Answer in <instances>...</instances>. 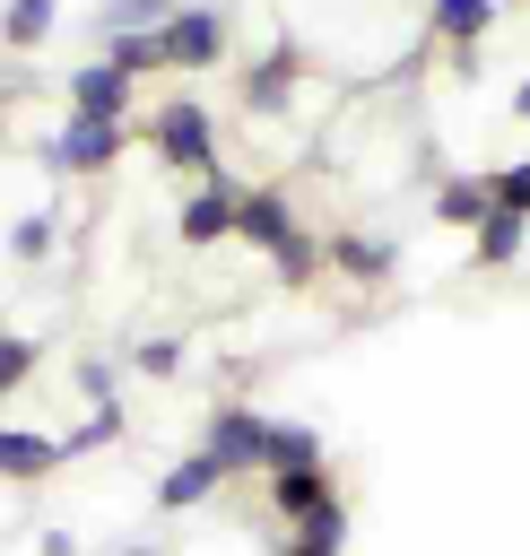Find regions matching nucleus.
Masks as SVG:
<instances>
[{
    "label": "nucleus",
    "instance_id": "nucleus-1",
    "mask_svg": "<svg viewBox=\"0 0 530 556\" xmlns=\"http://www.w3.org/2000/svg\"><path fill=\"white\" fill-rule=\"evenodd\" d=\"M148 139H156V156H165V165H200V174H217V122H209V113H200L191 96L156 104Z\"/></svg>",
    "mask_w": 530,
    "mask_h": 556
},
{
    "label": "nucleus",
    "instance_id": "nucleus-2",
    "mask_svg": "<svg viewBox=\"0 0 530 556\" xmlns=\"http://www.w3.org/2000/svg\"><path fill=\"white\" fill-rule=\"evenodd\" d=\"M235 226H243V182L217 165V174H209V191H200V200H182L174 235H182V243H217V235H235Z\"/></svg>",
    "mask_w": 530,
    "mask_h": 556
},
{
    "label": "nucleus",
    "instance_id": "nucleus-3",
    "mask_svg": "<svg viewBox=\"0 0 530 556\" xmlns=\"http://www.w3.org/2000/svg\"><path fill=\"white\" fill-rule=\"evenodd\" d=\"M209 452H217L226 469H269V417L243 408V400H226V408L209 417Z\"/></svg>",
    "mask_w": 530,
    "mask_h": 556
},
{
    "label": "nucleus",
    "instance_id": "nucleus-4",
    "mask_svg": "<svg viewBox=\"0 0 530 556\" xmlns=\"http://www.w3.org/2000/svg\"><path fill=\"white\" fill-rule=\"evenodd\" d=\"M226 52V17L217 9H174L165 17V70H209Z\"/></svg>",
    "mask_w": 530,
    "mask_h": 556
},
{
    "label": "nucleus",
    "instance_id": "nucleus-5",
    "mask_svg": "<svg viewBox=\"0 0 530 556\" xmlns=\"http://www.w3.org/2000/svg\"><path fill=\"white\" fill-rule=\"evenodd\" d=\"M113 156H122V122H96V113H70L52 139V165H70V174H96Z\"/></svg>",
    "mask_w": 530,
    "mask_h": 556
},
{
    "label": "nucleus",
    "instance_id": "nucleus-6",
    "mask_svg": "<svg viewBox=\"0 0 530 556\" xmlns=\"http://www.w3.org/2000/svg\"><path fill=\"white\" fill-rule=\"evenodd\" d=\"M130 104V70L96 61V70H70V113H96V122H122Z\"/></svg>",
    "mask_w": 530,
    "mask_h": 556
},
{
    "label": "nucleus",
    "instance_id": "nucleus-7",
    "mask_svg": "<svg viewBox=\"0 0 530 556\" xmlns=\"http://www.w3.org/2000/svg\"><path fill=\"white\" fill-rule=\"evenodd\" d=\"M243 243H261V252H287L295 243V200L287 191H243V226H235Z\"/></svg>",
    "mask_w": 530,
    "mask_h": 556
},
{
    "label": "nucleus",
    "instance_id": "nucleus-8",
    "mask_svg": "<svg viewBox=\"0 0 530 556\" xmlns=\"http://www.w3.org/2000/svg\"><path fill=\"white\" fill-rule=\"evenodd\" d=\"M521 243H530V217L495 200V208L478 217V243H469V261H478V269H513V261H521Z\"/></svg>",
    "mask_w": 530,
    "mask_h": 556
},
{
    "label": "nucleus",
    "instance_id": "nucleus-9",
    "mask_svg": "<svg viewBox=\"0 0 530 556\" xmlns=\"http://www.w3.org/2000/svg\"><path fill=\"white\" fill-rule=\"evenodd\" d=\"M226 478H235V469H226V460L200 443L191 460H174V469L156 478V504H165V513H182V504H200V495H209V486H226Z\"/></svg>",
    "mask_w": 530,
    "mask_h": 556
},
{
    "label": "nucleus",
    "instance_id": "nucleus-10",
    "mask_svg": "<svg viewBox=\"0 0 530 556\" xmlns=\"http://www.w3.org/2000/svg\"><path fill=\"white\" fill-rule=\"evenodd\" d=\"M426 17H434V35L460 52V70H469V43L504 17V0H426Z\"/></svg>",
    "mask_w": 530,
    "mask_h": 556
},
{
    "label": "nucleus",
    "instance_id": "nucleus-11",
    "mask_svg": "<svg viewBox=\"0 0 530 556\" xmlns=\"http://www.w3.org/2000/svg\"><path fill=\"white\" fill-rule=\"evenodd\" d=\"M70 452L52 443V434H35V426H0V478H52Z\"/></svg>",
    "mask_w": 530,
    "mask_h": 556
},
{
    "label": "nucleus",
    "instance_id": "nucleus-12",
    "mask_svg": "<svg viewBox=\"0 0 530 556\" xmlns=\"http://www.w3.org/2000/svg\"><path fill=\"white\" fill-rule=\"evenodd\" d=\"M487 208H495L487 174H452V182H434V226H469V235H478Z\"/></svg>",
    "mask_w": 530,
    "mask_h": 556
},
{
    "label": "nucleus",
    "instance_id": "nucleus-13",
    "mask_svg": "<svg viewBox=\"0 0 530 556\" xmlns=\"http://www.w3.org/2000/svg\"><path fill=\"white\" fill-rule=\"evenodd\" d=\"M330 261H339L348 278H365V287H382V278L400 269V243H391V235H339V243H330Z\"/></svg>",
    "mask_w": 530,
    "mask_h": 556
},
{
    "label": "nucleus",
    "instance_id": "nucleus-14",
    "mask_svg": "<svg viewBox=\"0 0 530 556\" xmlns=\"http://www.w3.org/2000/svg\"><path fill=\"white\" fill-rule=\"evenodd\" d=\"M287 96H295V43H278V52L243 78V104H252V113H287Z\"/></svg>",
    "mask_w": 530,
    "mask_h": 556
},
{
    "label": "nucleus",
    "instance_id": "nucleus-15",
    "mask_svg": "<svg viewBox=\"0 0 530 556\" xmlns=\"http://www.w3.org/2000/svg\"><path fill=\"white\" fill-rule=\"evenodd\" d=\"M269 504H278L287 521H304V513L330 504V478H321V469H269Z\"/></svg>",
    "mask_w": 530,
    "mask_h": 556
},
{
    "label": "nucleus",
    "instance_id": "nucleus-16",
    "mask_svg": "<svg viewBox=\"0 0 530 556\" xmlns=\"http://www.w3.org/2000/svg\"><path fill=\"white\" fill-rule=\"evenodd\" d=\"M104 61H113V70H130V78L165 70V26H148V35H104Z\"/></svg>",
    "mask_w": 530,
    "mask_h": 556
},
{
    "label": "nucleus",
    "instance_id": "nucleus-17",
    "mask_svg": "<svg viewBox=\"0 0 530 556\" xmlns=\"http://www.w3.org/2000/svg\"><path fill=\"white\" fill-rule=\"evenodd\" d=\"M43 35H52V0H9V9H0V43H9V52H35Z\"/></svg>",
    "mask_w": 530,
    "mask_h": 556
},
{
    "label": "nucleus",
    "instance_id": "nucleus-18",
    "mask_svg": "<svg viewBox=\"0 0 530 556\" xmlns=\"http://www.w3.org/2000/svg\"><path fill=\"white\" fill-rule=\"evenodd\" d=\"M269 469H321V434H313V426H278V417H269Z\"/></svg>",
    "mask_w": 530,
    "mask_h": 556
},
{
    "label": "nucleus",
    "instance_id": "nucleus-19",
    "mask_svg": "<svg viewBox=\"0 0 530 556\" xmlns=\"http://www.w3.org/2000/svg\"><path fill=\"white\" fill-rule=\"evenodd\" d=\"M165 17H174V0H104V9H96L104 35H148V26H165Z\"/></svg>",
    "mask_w": 530,
    "mask_h": 556
},
{
    "label": "nucleus",
    "instance_id": "nucleus-20",
    "mask_svg": "<svg viewBox=\"0 0 530 556\" xmlns=\"http://www.w3.org/2000/svg\"><path fill=\"white\" fill-rule=\"evenodd\" d=\"M113 434H122V408L104 400V408H96L87 426H70V434H61V452H96V443H113Z\"/></svg>",
    "mask_w": 530,
    "mask_h": 556
},
{
    "label": "nucleus",
    "instance_id": "nucleus-21",
    "mask_svg": "<svg viewBox=\"0 0 530 556\" xmlns=\"http://www.w3.org/2000/svg\"><path fill=\"white\" fill-rule=\"evenodd\" d=\"M487 191H495L504 208H521V217H530V156H513V165H495V174H487Z\"/></svg>",
    "mask_w": 530,
    "mask_h": 556
},
{
    "label": "nucleus",
    "instance_id": "nucleus-22",
    "mask_svg": "<svg viewBox=\"0 0 530 556\" xmlns=\"http://www.w3.org/2000/svg\"><path fill=\"white\" fill-rule=\"evenodd\" d=\"M9 252H17V261H43V252H52V217H17V226H9Z\"/></svg>",
    "mask_w": 530,
    "mask_h": 556
},
{
    "label": "nucleus",
    "instance_id": "nucleus-23",
    "mask_svg": "<svg viewBox=\"0 0 530 556\" xmlns=\"http://www.w3.org/2000/svg\"><path fill=\"white\" fill-rule=\"evenodd\" d=\"M130 365H139V374H156V382H165V374H174V365H182V339H139V348H130Z\"/></svg>",
    "mask_w": 530,
    "mask_h": 556
},
{
    "label": "nucleus",
    "instance_id": "nucleus-24",
    "mask_svg": "<svg viewBox=\"0 0 530 556\" xmlns=\"http://www.w3.org/2000/svg\"><path fill=\"white\" fill-rule=\"evenodd\" d=\"M26 374H35V348H26V339H9V330H0V391H17V382H26Z\"/></svg>",
    "mask_w": 530,
    "mask_h": 556
},
{
    "label": "nucleus",
    "instance_id": "nucleus-25",
    "mask_svg": "<svg viewBox=\"0 0 530 556\" xmlns=\"http://www.w3.org/2000/svg\"><path fill=\"white\" fill-rule=\"evenodd\" d=\"M269 261H278V278H313V269H321V252H313V243H304V235H295V243H287V252H269Z\"/></svg>",
    "mask_w": 530,
    "mask_h": 556
},
{
    "label": "nucleus",
    "instance_id": "nucleus-26",
    "mask_svg": "<svg viewBox=\"0 0 530 556\" xmlns=\"http://www.w3.org/2000/svg\"><path fill=\"white\" fill-rule=\"evenodd\" d=\"M513 122H530V78H521V87H513Z\"/></svg>",
    "mask_w": 530,
    "mask_h": 556
},
{
    "label": "nucleus",
    "instance_id": "nucleus-27",
    "mask_svg": "<svg viewBox=\"0 0 530 556\" xmlns=\"http://www.w3.org/2000/svg\"><path fill=\"white\" fill-rule=\"evenodd\" d=\"M287 556H330V547H313V539H295V547H287Z\"/></svg>",
    "mask_w": 530,
    "mask_h": 556
},
{
    "label": "nucleus",
    "instance_id": "nucleus-28",
    "mask_svg": "<svg viewBox=\"0 0 530 556\" xmlns=\"http://www.w3.org/2000/svg\"><path fill=\"white\" fill-rule=\"evenodd\" d=\"M130 556H156V547H130Z\"/></svg>",
    "mask_w": 530,
    "mask_h": 556
}]
</instances>
